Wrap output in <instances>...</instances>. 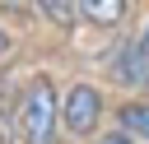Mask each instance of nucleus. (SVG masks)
<instances>
[{"label":"nucleus","instance_id":"20e7f679","mask_svg":"<svg viewBox=\"0 0 149 144\" xmlns=\"http://www.w3.org/2000/svg\"><path fill=\"white\" fill-rule=\"evenodd\" d=\"M74 9H79L88 23H116V19L126 14V5H121V0H79Z\"/></svg>","mask_w":149,"mask_h":144},{"label":"nucleus","instance_id":"39448f33","mask_svg":"<svg viewBox=\"0 0 149 144\" xmlns=\"http://www.w3.org/2000/svg\"><path fill=\"white\" fill-rule=\"evenodd\" d=\"M121 130L149 139V102H126V107H121Z\"/></svg>","mask_w":149,"mask_h":144},{"label":"nucleus","instance_id":"f03ea898","mask_svg":"<svg viewBox=\"0 0 149 144\" xmlns=\"http://www.w3.org/2000/svg\"><path fill=\"white\" fill-rule=\"evenodd\" d=\"M98 116H102V98H98L93 84L65 88V98H61V121H65L70 135H93V130H98Z\"/></svg>","mask_w":149,"mask_h":144},{"label":"nucleus","instance_id":"423d86ee","mask_svg":"<svg viewBox=\"0 0 149 144\" xmlns=\"http://www.w3.org/2000/svg\"><path fill=\"white\" fill-rule=\"evenodd\" d=\"M37 9H42V14L51 19V23H74V14H79L74 5H61V0H42Z\"/></svg>","mask_w":149,"mask_h":144},{"label":"nucleus","instance_id":"7ed1b4c3","mask_svg":"<svg viewBox=\"0 0 149 144\" xmlns=\"http://www.w3.org/2000/svg\"><path fill=\"white\" fill-rule=\"evenodd\" d=\"M121 79L126 84H149V28L130 42V56L121 60Z\"/></svg>","mask_w":149,"mask_h":144},{"label":"nucleus","instance_id":"6e6552de","mask_svg":"<svg viewBox=\"0 0 149 144\" xmlns=\"http://www.w3.org/2000/svg\"><path fill=\"white\" fill-rule=\"evenodd\" d=\"M102 144H130V135H107Z\"/></svg>","mask_w":149,"mask_h":144},{"label":"nucleus","instance_id":"f257e3e1","mask_svg":"<svg viewBox=\"0 0 149 144\" xmlns=\"http://www.w3.org/2000/svg\"><path fill=\"white\" fill-rule=\"evenodd\" d=\"M56 121H61V98L47 79H33L19 98V135L23 144H56Z\"/></svg>","mask_w":149,"mask_h":144},{"label":"nucleus","instance_id":"0eeeda50","mask_svg":"<svg viewBox=\"0 0 149 144\" xmlns=\"http://www.w3.org/2000/svg\"><path fill=\"white\" fill-rule=\"evenodd\" d=\"M9 46H14V42H9V33H5V28H0V56H5V51H9Z\"/></svg>","mask_w":149,"mask_h":144}]
</instances>
